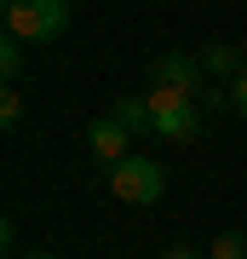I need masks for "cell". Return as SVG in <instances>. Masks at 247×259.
Here are the masks:
<instances>
[{
  "mask_svg": "<svg viewBox=\"0 0 247 259\" xmlns=\"http://www.w3.org/2000/svg\"><path fill=\"white\" fill-rule=\"evenodd\" d=\"M150 133L167 144H190L195 133H202V104L184 98V93H167V87H150Z\"/></svg>",
  "mask_w": 247,
  "mask_h": 259,
  "instance_id": "obj_2",
  "label": "cell"
},
{
  "mask_svg": "<svg viewBox=\"0 0 247 259\" xmlns=\"http://www.w3.org/2000/svg\"><path fill=\"white\" fill-rule=\"evenodd\" d=\"M167 259H202V253H195L190 242H173V248H167Z\"/></svg>",
  "mask_w": 247,
  "mask_h": 259,
  "instance_id": "obj_12",
  "label": "cell"
},
{
  "mask_svg": "<svg viewBox=\"0 0 247 259\" xmlns=\"http://www.w3.org/2000/svg\"><path fill=\"white\" fill-rule=\"evenodd\" d=\"M156 87H167V93H184V98H207V87H202V58H184V52H167V58H156Z\"/></svg>",
  "mask_w": 247,
  "mask_h": 259,
  "instance_id": "obj_4",
  "label": "cell"
},
{
  "mask_svg": "<svg viewBox=\"0 0 247 259\" xmlns=\"http://www.w3.org/2000/svg\"><path fill=\"white\" fill-rule=\"evenodd\" d=\"M241 64H247V40H241Z\"/></svg>",
  "mask_w": 247,
  "mask_h": 259,
  "instance_id": "obj_14",
  "label": "cell"
},
{
  "mask_svg": "<svg viewBox=\"0 0 247 259\" xmlns=\"http://www.w3.org/2000/svg\"><path fill=\"white\" fill-rule=\"evenodd\" d=\"M86 150H92L98 161H110V167H121L127 156H138V150H132V133L121 127V121H110V115L86 127Z\"/></svg>",
  "mask_w": 247,
  "mask_h": 259,
  "instance_id": "obj_5",
  "label": "cell"
},
{
  "mask_svg": "<svg viewBox=\"0 0 247 259\" xmlns=\"http://www.w3.org/2000/svg\"><path fill=\"white\" fill-rule=\"evenodd\" d=\"M29 259H58V253H29Z\"/></svg>",
  "mask_w": 247,
  "mask_h": 259,
  "instance_id": "obj_13",
  "label": "cell"
},
{
  "mask_svg": "<svg viewBox=\"0 0 247 259\" xmlns=\"http://www.w3.org/2000/svg\"><path fill=\"white\" fill-rule=\"evenodd\" d=\"M161 190H167V173L150 156H127L121 167H110V196L127 202V207H156Z\"/></svg>",
  "mask_w": 247,
  "mask_h": 259,
  "instance_id": "obj_3",
  "label": "cell"
},
{
  "mask_svg": "<svg viewBox=\"0 0 247 259\" xmlns=\"http://www.w3.org/2000/svg\"><path fill=\"white\" fill-rule=\"evenodd\" d=\"M18 69H23V40H12V35H6V40H0V75L12 81Z\"/></svg>",
  "mask_w": 247,
  "mask_h": 259,
  "instance_id": "obj_9",
  "label": "cell"
},
{
  "mask_svg": "<svg viewBox=\"0 0 247 259\" xmlns=\"http://www.w3.org/2000/svg\"><path fill=\"white\" fill-rule=\"evenodd\" d=\"M23 121V93H0V127H18Z\"/></svg>",
  "mask_w": 247,
  "mask_h": 259,
  "instance_id": "obj_10",
  "label": "cell"
},
{
  "mask_svg": "<svg viewBox=\"0 0 247 259\" xmlns=\"http://www.w3.org/2000/svg\"><path fill=\"white\" fill-rule=\"evenodd\" d=\"M69 0H12L6 6V35L23 40V47H46L69 29Z\"/></svg>",
  "mask_w": 247,
  "mask_h": 259,
  "instance_id": "obj_1",
  "label": "cell"
},
{
  "mask_svg": "<svg viewBox=\"0 0 247 259\" xmlns=\"http://www.w3.org/2000/svg\"><path fill=\"white\" fill-rule=\"evenodd\" d=\"M207 259H247V231H219Z\"/></svg>",
  "mask_w": 247,
  "mask_h": 259,
  "instance_id": "obj_8",
  "label": "cell"
},
{
  "mask_svg": "<svg viewBox=\"0 0 247 259\" xmlns=\"http://www.w3.org/2000/svg\"><path fill=\"white\" fill-rule=\"evenodd\" d=\"M202 69L213 75V81H236V75L247 69V64H241V47H230V40H213V47L202 52Z\"/></svg>",
  "mask_w": 247,
  "mask_h": 259,
  "instance_id": "obj_6",
  "label": "cell"
},
{
  "mask_svg": "<svg viewBox=\"0 0 247 259\" xmlns=\"http://www.w3.org/2000/svg\"><path fill=\"white\" fill-rule=\"evenodd\" d=\"M230 110H236V115H247V69L230 81Z\"/></svg>",
  "mask_w": 247,
  "mask_h": 259,
  "instance_id": "obj_11",
  "label": "cell"
},
{
  "mask_svg": "<svg viewBox=\"0 0 247 259\" xmlns=\"http://www.w3.org/2000/svg\"><path fill=\"white\" fill-rule=\"evenodd\" d=\"M110 121H121L127 133H150V98L144 93H121L110 104Z\"/></svg>",
  "mask_w": 247,
  "mask_h": 259,
  "instance_id": "obj_7",
  "label": "cell"
}]
</instances>
